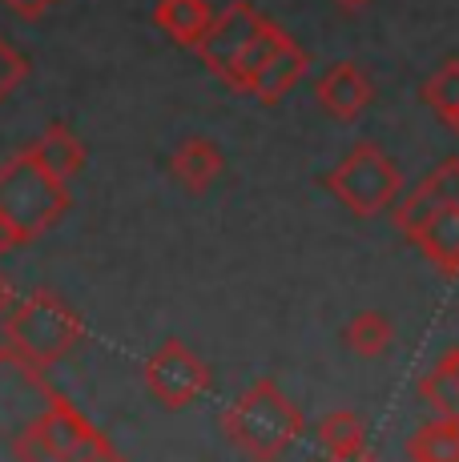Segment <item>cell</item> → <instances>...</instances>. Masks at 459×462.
<instances>
[{
    "mask_svg": "<svg viewBox=\"0 0 459 462\" xmlns=\"http://www.w3.org/2000/svg\"><path fill=\"white\" fill-rule=\"evenodd\" d=\"M286 41L282 29L262 21L250 5H230L218 21H210V32L201 37V57L214 73H222L230 85L250 88V77L278 44Z\"/></svg>",
    "mask_w": 459,
    "mask_h": 462,
    "instance_id": "6da1fadb",
    "label": "cell"
},
{
    "mask_svg": "<svg viewBox=\"0 0 459 462\" xmlns=\"http://www.w3.org/2000/svg\"><path fill=\"white\" fill-rule=\"evenodd\" d=\"M69 193L65 181H57L52 173H45L33 153H16L8 165H0V217L29 242L41 229H49L52 221L65 213Z\"/></svg>",
    "mask_w": 459,
    "mask_h": 462,
    "instance_id": "7a4b0ae2",
    "label": "cell"
},
{
    "mask_svg": "<svg viewBox=\"0 0 459 462\" xmlns=\"http://www.w3.org/2000/svg\"><path fill=\"white\" fill-rule=\"evenodd\" d=\"M69 337H73V318L49 294L29 298L8 318V342H13L16 354H24V358H33V362L57 358L69 346Z\"/></svg>",
    "mask_w": 459,
    "mask_h": 462,
    "instance_id": "3957f363",
    "label": "cell"
},
{
    "mask_svg": "<svg viewBox=\"0 0 459 462\" xmlns=\"http://www.w3.org/2000/svg\"><path fill=\"white\" fill-rule=\"evenodd\" d=\"M331 185H334V193H342L355 209H379L395 193L399 177H395L391 162H387L379 149L359 145L355 153L347 157V165L331 177Z\"/></svg>",
    "mask_w": 459,
    "mask_h": 462,
    "instance_id": "277c9868",
    "label": "cell"
},
{
    "mask_svg": "<svg viewBox=\"0 0 459 462\" xmlns=\"http://www.w3.org/2000/svg\"><path fill=\"white\" fill-rule=\"evenodd\" d=\"M319 101L326 105V113H334V117H355V113L370 101V85L355 65H334L319 81Z\"/></svg>",
    "mask_w": 459,
    "mask_h": 462,
    "instance_id": "5b68a950",
    "label": "cell"
},
{
    "mask_svg": "<svg viewBox=\"0 0 459 462\" xmlns=\"http://www.w3.org/2000/svg\"><path fill=\"white\" fill-rule=\"evenodd\" d=\"M154 21H157V29H165L178 44H201L214 16H210L206 0H157Z\"/></svg>",
    "mask_w": 459,
    "mask_h": 462,
    "instance_id": "8992f818",
    "label": "cell"
},
{
    "mask_svg": "<svg viewBox=\"0 0 459 462\" xmlns=\"http://www.w3.org/2000/svg\"><path fill=\"white\" fill-rule=\"evenodd\" d=\"M29 153H33V162L45 169V173L57 177V181H69V177L85 165V145L65 125H49L45 137H41Z\"/></svg>",
    "mask_w": 459,
    "mask_h": 462,
    "instance_id": "52a82bcc",
    "label": "cell"
},
{
    "mask_svg": "<svg viewBox=\"0 0 459 462\" xmlns=\"http://www.w3.org/2000/svg\"><path fill=\"white\" fill-rule=\"evenodd\" d=\"M306 57L295 49L290 41H282L275 52H270L267 60H262L258 69H254L250 77V88L262 97V101H275V97H282V88H290L298 81V73H303Z\"/></svg>",
    "mask_w": 459,
    "mask_h": 462,
    "instance_id": "ba28073f",
    "label": "cell"
},
{
    "mask_svg": "<svg viewBox=\"0 0 459 462\" xmlns=\"http://www.w3.org/2000/svg\"><path fill=\"white\" fill-rule=\"evenodd\" d=\"M218 169H222L218 149L210 145V141H198V137L185 141V145L178 149V157H173V173H178L185 185H193V189H198V185H206Z\"/></svg>",
    "mask_w": 459,
    "mask_h": 462,
    "instance_id": "9c48e42d",
    "label": "cell"
},
{
    "mask_svg": "<svg viewBox=\"0 0 459 462\" xmlns=\"http://www.w3.org/2000/svg\"><path fill=\"white\" fill-rule=\"evenodd\" d=\"M427 101L436 105L444 117H455L459 113V60L444 65L436 77L427 81Z\"/></svg>",
    "mask_w": 459,
    "mask_h": 462,
    "instance_id": "30bf717a",
    "label": "cell"
},
{
    "mask_svg": "<svg viewBox=\"0 0 459 462\" xmlns=\"http://www.w3.org/2000/svg\"><path fill=\"white\" fill-rule=\"evenodd\" d=\"M24 77H29V60H24L13 44L0 37V101H5V97L24 81Z\"/></svg>",
    "mask_w": 459,
    "mask_h": 462,
    "instance_id": "8fae6325",
    "label": "cell"
},
{
    "mask_svg": "<svg viewBox=\"0 0 459 462\" xmlns=\"http://www.w3.org/2000/svg\"><path fill=\"white\" fill-rule=\"evenodd\" d=\"M8 8H13L16 16H24V21H37L41 13H49L52 5H57V0H5Z\"/></svg>",
    "mask_w": 459,
    "mask_h": 462,
    "instance_id": "7c38bea8",
    "label": "cell"
},
{
    "mask_svg": "<svg viewBox=\"0 0 459 462\" xmlns=\"http://www.w3.org/2000/svg\"><path fill=\"white\" fill-rule=\"evenodd\" d=\"M24 242V237L21 234H16V229L13 226H8V221L5 217H0V257H5L8 250H16V245H21Z\"/></svg>",
    "mask_w": 459,
    "mask_h": 462,
    "instance_id": "4fadbf2b",
    "label": "cell"
},
{
    "mask_svg": "<svg viewBox=\"0 0 459 462\" xmlns=\"http://www.w3.org/2000/svg\"><path fill=\"white\" fill-rule=\"evenodd\" d=\"M8 301H13V286H8V282L0 278V314H5V310H8Z\"/></svg>",
    "mask_w": 459,
    "mask_h": 462,
    "instance_id": "5bb4252c",
    "label": "cell"
},
{
    "mask_svg": "<svg viewBox=\"0 0 459 462\" xmlns=\"http://www.w3.org/2000/svg\"><path fill=\"white\" fill-rule=\"evenodd\" d=\"M334 5H339V8H347V13H359V8H367L370 0H334Z\"/></svg>",
    "mask_w": 459,
    "mask_h": 462,
    "instance_id": "9a60e30c",
    "label": "cell"
}]
</instances>
